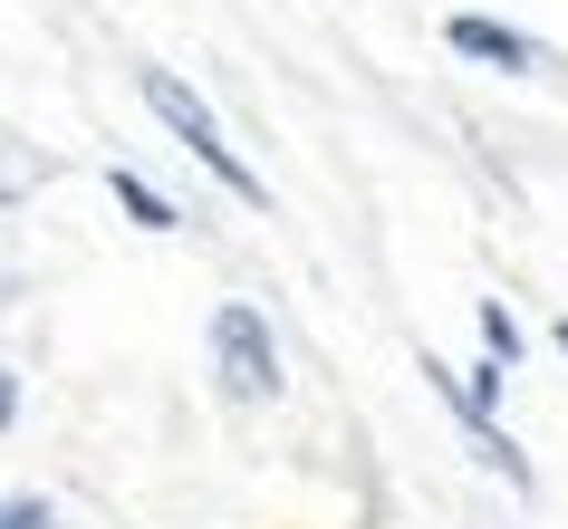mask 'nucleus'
Returning a JSON list of instances; mask_svg holds the SVG:
<instances>
[{
    "label": "nucleus",
    "instance_id": "20e7f679",
    "mask_svg": "<svg viewBox=\"0 0 568 529\" xmlns=\"http://www.w3.org/2000/svg\"><path fill=\"white\" fill-rule=\"evenodd\" d=\"M444 49H463V59H481V68H510V78H530V68H539V39L530 30H501V20H481V10H453Z\"/></svg>",
    "mask_w": 568,
    "mask_h": 529
},
{
    "label": "nucleus",
    "instance_id": "f03ea898",
    "mask_svg": "<svg viewBox=\"0 0 568 529\" xmlns=\"http://www.w3.org/2000/svg\"><path fill=\"white\" fill-rule=\"evenodd\" d=\"M203 347H212V385H222L232 405H270V395L290 385V366H280V337H270V318L251 308V298H222V308H212Z\"/></svg>",
    "mask_w": 568,
    "mask_h": 529
},
{
    "label": "nucleus",
    "instance_id": "6e6552de",
    "mask_svg": "<svg viewBox=\"0 0 568 529\" xmlns=\"http://www.w3.org/2000/svg\"><path fill=\"white\" fill-rule=\"evenodd\" d=\"M10 414H20V376L0 366V434H10Z\"/></svg>",
    "mask_w": 568,
    "mask_h": 529
},
{
    "label": "nucleus",
    "instance_id": "39448f33",
    "mask_svg": "<svg viewBox=\"0 0 568 529\" xmlns=\"http://www.w3.org/2000/svg\"><path fill=\"white\" fill-rule=\"evenodd\" d=\"M106 193H116V203H125V222H145V232H174V222H183V203H164V193H154L145 174H125V164L106 174Z\"/></svg>",
    "mask_w": 568,
    "mask_h": 529
},
{
    "label": "nucleus",
    "instance_id": "0eeeda50",
    "mask_svg": "<svg viewBox=\"0 0 568 529\" xmlns=\"http://www.w3.org/2000/svg\"><path fill=\"white\" fill-rule=\"evenodd\" d=\"M0 529H59V510H49V500H30V491H20V500H0Z\"/></svg>",
    "mask_w": 568,
    "mask_h": 529
},
{
    "label": "nucleus",
    "instance_id": "f257e3e1",
    "mask_svg": "<svg viewBox=\"0 0 568 529\" xmlns=\"http://www.w3.org/2000/svg\"><path fill=\"white\" fill-rule=\"evenodd\" d=\"M145 106H154V125H164V135H174V145L193 154V164H203L212 183H222V193H232V203H270V183H261V174H251V164L232 154V135H222V116H212L203 96L183 88L174 68H145Z\"/></svg>",
    "mask_w": 568,
    "mask_h": 529
},
{
    "label": "nucleus",
    "instance_id": "7ed1b4c3",
    "mask_svg": "<svg viewBox=\"0 0 568 529\" xmlns=\"http://www.w3.org/2000/svg\"><path fill=\"white\" fill-rule=\"evenodd\" d=\"M424 385H434V395H444V405H453V424H463V442H473L481 462L501 471L510 491H530V452H520V442L501 434V405H481V395H473V385H463V376H444V356H424Z\"/></svg>",
    "mask_w": 568,
    "mask_h": 529
},
{
    "label": "nucleus",
    "instance_id": "423d86ee",
    "mask_svg": "<svg viewBox=\"0 0 568 529\" xmlns=\"http://www.w3.org/2000/svg\"><path fill=\"white\" fill-rule=\"evenodd\" d=\"M481 356L520 366V327H510V308H501V298H481Z\"/></svg>",
    "mask_w": 568,
    "mask_h": 529
},
{
    "label": "nucleus",
    "instance_id": "1a4fd4ad",
    "mask_svg": "<svg viewBox=\"0 0 568 529\" xmlns=\"http://www.w3.org/2000/svg\"><path fill=\"white\" fill-rule=\"evenodd\" d=\"M559 356H568V318H559Z\"/></svg>",
    "mask_w": 568,
    "mask_h": 529
}]
</instances>
